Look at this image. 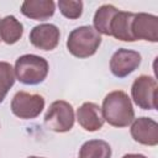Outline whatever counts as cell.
I'll use <instances>...</instances> for the list:
<instances>
[{"mask_svg":"<svg viewBox=\"0 0 158 158\" xmlns=\"http://www.w3.org/2000/svg\"><path fill=\"white\" fill-rule=\"evenodd\" d=\"M104 120L114 127H127L135 120V110L128 95L122 90L109 93L102 100Z\"/></svg>","mask_w":158,"mask_h":158,"instance_id":"cell-1","label":"cell"},{"mask_svg":"<svg viewBox=\"0 0 158 158\" xmlns=\"http://www.w3.org/2000/svg\"><path fill=\"white\" fill-rule=\"evenodd\" d=\"M101 44V36L93 26L74 28L67 40V49L77 58H89L96 53Z\"/></svg>","mask_w":158,"mask_h":158,"instance_id":"cell-2","label":"cell"},{"mask_svg":"<svg viewBox=\"0 0 158 158\" xmlns=\"http://www.w3.org/2000/svg\"><path fill=\"white\" fill-rule=\"evenodd\" d=\"M48 62L36 54H23L15 62V78L26 85H37L42 83L48 74Z\"/></svg>","mask_w":158,"mask_h":158,"instance_id":"cell-3","label":"cell"},{"mask_svg":"<svg viewBox=\"0 0 158 158\" xmlns=\"http://www.w3.org/2000/svg\"><path fill=\"white\" fill-rule=\"evenodd\" d=\"M74 109L68 101L64 100L53 101L44 115L46 127L58 133L70 131L74 126Z\"/></svg>","mask_w":158,"mask_h":158,"instance_id":"cell-4","label":"cell"},{"mask_svg":"<svg viewBox=\"0 0 158 158\" xmlns=\"http://www.w3.org/2000/svg\"><path fill=\"white\" fill-rule=\"evenodd\" d=\"M44 109V99L40 94L17 91L11 100L12 114L22 120H32L40 116Z\"/></svg>","mask_w":158,"mask_h":158,"instance_id":"cell-5","label":"cell"},{"mask_svg":"<svg viewBox=\"0 0 158 158\" xmlns=\"http://www.w3.org/2000/svg\"><path fill=\"white\" fill-rule=\"evenodd\" d=\"M157 80L149 75H139L131 86V95L135 104L143 110L157 109Z\"/></svg>","mask_w":158,"mask_h":158,"instance_id":"cell-6","label":"cell"},{"mask_svg":"<svg viewBox=\"0 0 158 158\" xmlns=\"http://www.w3.org/2000/svg\"><path fill=\"white\" fill-rule=\"evenodd\" d=\"M142 57L138 52L120 48L117 49L110 59V70L116 78H126L133 73L141 64Z\"/></svg>","mask_w":158,"mask_h":158,"instance_id":"cell-7","label":"cell"},{"mask_svg":"<svg viewBox=\"0 0 158 158\" xmlns=\"http://www.w3.org/2000/svg\"><path fill=\"white\" fill-rule=\"evenodd\" d=\"M131 31L135 41L143 40L149 42H158V17L146 12L135 14Z\"/></svg>","mask_w":158,"mask_h":158,"instance_id":"cell-8","label":"cell"},{"mask_svg":"<svg viewBox=\"0 0 158 158\" xmlns=\"http://www.w3.org/2000/svg\"><path fill=\"white\" fill-rule=\"evenodd\" d=\"M60 32L53 23H41L35 26L30 32V42L38 49L52 51L59 43Z\"/></svg>","mask_w":158,"mask_h":158,"instance_id":"cell-9","label":"cell"},{"mask_svg":"<svg viewBox=\"0 0 158 158\" xmlns=\"http://www.w3.org/2000/svg\"><path fill=\"white\" fill-rule=\"evenodd\" d=\"M132 138L144 146L158 144V123L149 117H138L132 121L131 125Z\"/></svg>","mask_w":158,"mask_h":158,"instance_id":"cell-10","label":"cell"},{"mask_svg":"<svg viewBox=\"0 0 158 158\" xmlns=\"http://www.w3.org/2000/svg\"><path fill=\"white\" fill-rule=\"evenodd\" d=\"M77 120L78 123L88 132L99 131L104 126V116L101 112V107L95 104L86 101L77 110Z\"/></svg>","mask_w":158,"mask_h":158,"instance_id":"cell-11","label":"cell"},{"mask_svg":"<svg viewBox=\"0 0 158 158\" xmlns=\"http://www.w3.org/2000/svg\"><path fill=\"white\" fill-rule=\"evenodd\" d=\"M54 11L56 4L52 0H26L21 5L22 15L36 21H44L52 17Z\"/></svg>","mask_w":158,"mask_h":158,"instance_id":"cell-12","label":"cell"},{"mask_svg":"<svg viewBox=\"0 0 158 158\" xmlns=\"http://www.w3.org/2000/svg\"><path fill=\"white\" fill-rule=\"evenodd\" d=\"M135 14L128 11H117L110 23V36L123 42H135L131 25Z\"/></svg>","mask_w":158,"mask_h":158,"instance_id":"cell-13","label":"cell"},{"mask_svg":"<svg viewBox=\"0 0 158 158\" xmlns=\"http://www.w3.org/2000/svg\"><path fill=\"white\" fill-rule=\"evenodd\" d=\"M23 35L22 23L12 15L5 16L0 20V41L6 44H14Z\"/></svg>","mask_w":158,"mask_h":158,"instance_id":"cell-14","label":"cell"},{"mask_svg":"<svg viewBox=\"0 0 158 158\" xmlns=\"http://www.w3.org/2000/svg\"><path fill=\"white\" fill-rule=\"evenodd\" d=\"M79 158H111V147L102 139L86 141L80 147Z\"/></svg>","mask_w":158,"mask_h":158,"instance_id":"cell-15","label":"cell"},{"mask_svg":"<svg viewBox=\"0 0 158 158\" xmlns=\"http://www.w3.org/2000/svg\"><path fill=\"white\" fill-rule=\"evenodd\" d=\"M117 11L118 10L111 4H105L100 6L95 11V15H94V20H93L94 28L99 33L110 36V23Z\"/></svg>","mask_w":158,"mask_h":158,"instance_id":"cell-16","label":"cell"},{"mask_svg":"<svg viewBox=\"0 0 158 158\" xmlns=\"http://www.w3.org/2000/svg\"><path fill=\"white\" fill-rule=\"evenodd\" d=\"M14 68L7 62H0V104L4 101L6 94L15 84Z\"/></svg>","mask_w":158,"mask_h":158,"instance_id":"cell-17","label":"cell"},{"mask_svg":"<svg viewBox=\"0 0 158 158\" xmlns=\"http://www.w3.org/2000/svg\"><path fill=\"white\" fill-rule=\"evenodd\" d=\"M57 5L60 14L69 20H77L83 14V1L80 0H59Z\"/></svg>","mask_w":158,"mask_h":158,"instance_id":"cell-18","label":"cell"},{"mask_svg":"<svg viewBox=\"0 0 158 158\" xmlns=\"http://www.w3.org/2000/svg\"><path fill=\"white\" fill-rule=\"evenodd\" d=\"M122 158H147V157L139 153H128V154H125Z\"/></svg>","mask_w":158,"mask_h":158,"instance_id":"cell-19","label":"cell"},{"mask_svg":"<svg viewBox=\"0 0 158 158\" xmlns=\"http://www.w3.org/2000/svg\"><path fill=\"white\" fill-rule=\"evenodd\" d=\"M27 158H43V157H36V156H30V157H27Z\"/></svg>","mask_w":158,"mask_h":158,"instance_id":"cell-20","label":"cell"}]
</instances>
